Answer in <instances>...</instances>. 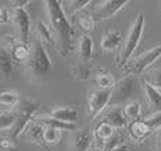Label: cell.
<instances>
[{
	"label": "cell",
	"instance_id": "6da1fadb",
	"mask_svg": "<svg viewBox=\"0 0 161 151\" xmlns=\"http://www.w3.org/2000/svg\"><path fill=\"white\" fill-rule=\"evenodd\" d=\"M44 4L50 23L48 25L57 40L58 52L62 57H68L74 50V27L65 16L59 0H45Z\"/></svg>",
	"mask_w": 161,
	"mask_h": 151
},
{
	"label": "cell",
	"instance_id": "7a4b0ae2",
	"mask_svg": "<svg viewBox=\"0 0 161 151\" xmlns=\"http://www.w3.org/2000/svg\"><path fill=\"white\" fill-rule=\"evenodd\" d=\"M24 69L25 73H27V78L36 85L44 84L45 79L48 78V75L54 69L53 61H51L44 44L37 37L33 40L31 52L27 62L24 64Z\"/></svg>",
	"mask_w": 161,
	"mask_h": 151
},
{
	"label": "cell",
	"instance_id": "3957f363",
	"mask_svg": "<svg viewBox=\"0 0 161 151\" xmlns=\"http://www.w3.org/2000/svg\"><path fill=\"white\" fill-rule=\"evenodd\" d=\"M144 24H146L144 16H143L142 13H137L133 24L129 28V33L125 40L122 51H120L119 57H117V59H116V67L125 68V65L130 61V57L133 55V52L136 51V48L139 47V44H140L143 31H144Z\"/></svg>",
	"mask_w": 161,
	"mask_h": 151
},
{
	"label": "cell",
	"instance_id": "277c9868",
	"mask_svg": "<svg viewBox=\"0 0 161 151\" xmlns=\"http://www.w3.org/2000/svg\"><path fill=\"white\" fill-rule=\"evenodd\" d=\"M92 55H93V42L89 35H82L78 38L75 48V61H74L72 73L76 79L85 81L89 76V67H91Z\"/></svg>",
	"mask_w": 161,
	"mask_h": 151
},
{
	"label": "cell",
	"instance_id": "5b68a950",
	"mask_svg": "<svg viewBox=\"0 0 161 151\" xmlns=\"http://www.w3.org/2000/svg\"><path fill=\"white\" fill-rule=\"evenodd\" d=\"M140 92V82L136 76L126 75L119 82H116L112 89L109 106H125L129 102H133Z\"/></svg>",
	"mask_w": 161,
	"mask_h": 151
},
{
	"label": "cell",
	"instance_id": "8992f818",
	"mask_svg": "<svg viewBox=\"0 0 161 151\" xmlns=\"http://www.w3.org/2000/svg\"><path fill=\"white\" fill-rule=\"evenodd\" d=\"M160 57H161V45H157V47L143 52L142 55L130 59V61L125 65L126 73H127V75H133V76L142 75V73L144 72L146 69H148Z\"/></svg>",
	"mask_w": 161,
	"mask_h": 151
},
{
	"label": "cell",
	"instance_id": "52a82bcc",
	"mask_svg": "<svg viewBox=\"0 0 161 151\" xmlns=\"http://www.w3.org/2000/svg\"><path fill=\"white\" fill-rule=\"evenodd\" d=\"M8 13H10V21L13 24L14 33H16V40L27 42L28 35H30V16H28L27 10L11 7Z\"/></svg>",
	"mask_w": 161,
	"mask_h": 151
},
{
	"label": "cell",
	"instance_id": "ba28073f",
	"mask_svg": "<svg viewBox=\"0 0 161 151\" xmlns=\"http://www.w3.org/2000/svg\"><path fill=\"white\" fill-rule=\"evenodd\" d=\"M129 4V0H105L100 2L93 10V21H103L114 17L125 6Z\"/></svg>",
	"mask_w": 161,
	"mask_h": 151
},
{
	"label": "cell",
	"instance_id": "9c48e42d",
	"mask_svg": "<svg viewBox=\"0 0 161 151\" xmlns=\"http://www.w3.org/2000/svg\"><path fill=\"white\" fill-rule=\"evenodd\" d=\"M110 95H112V90H102V89L92 90V92L89 93L88 110H89L91 119L99 116L100 113L108 107L109 102H110Z\"/></svg>",
	"mask_w": 161,
	"mask_h": 151
},
{
	"label": "cell",
	"instance_id": "30bf717a",
	"mask_svg": "<svg viewBox=\"0 0 161 151\" xmlns=\"http://www.w3.org/2000/svg\"><path fill=\"white\" fill-rule=\"evenodd\" d=\"M100 115H102L103 123H108L109 126H112L114 130L123 129V127L127 126V120L125 119L122 106H109V107H106Z\"/></svg>",
	"mask_w": 161,
	"mask_h": 151
},
{
	"label": "cell",
	"instance_id": "8fae6325",
	"mask_svg": "<svg viewBox=\"0 0 161 151\" xmlns=\"http://www.w3.org/2000/svg\"><path fill=\"white\" fill-rule=\"evenodd\" d=\"M45 116L65 124H75L76 119H78V110L71 106H57Z\"/></svg>",
	"mask_w": 161,
	"mask_h": 151
},
{
	"label": "cell",
	"instance_id": "7c38bea8",
	"mask_svg": "<svg viewBox=\"0 0 161 151\" xmlns=\"http://www.w3.org/2000/svg\"><path fill=\"white\" fill-rule=\"evenodd\" d=\"M31 52V45L28 42H21L17 41L16 38L10 41V47H8V54H10L13 62H19V64L24 65L27 62L28 57Z\"/></svg>",
	"mask_w": 161,
	"mask_h": 151
},
{
	"label": "cell",
	"instance_id": "4fadbf2b",
	"mask_svg": "<svg viewBox=\"0 0 161 151\" xmlns=\"http://www.w3.org/2000/svg\"><path fill=\"white\" fill-rule=\"evenodd\" d=\"M34 30H36L37 38H40V41H41L42 44H48L50 47L58 50L57 40H55V37H54L53 31H51L50 25L45 24V23L41 21V20H37V21L34 23Z\"/></svg>",
	"mask_w": 161,
	"mask_h": 151
},
{
	"label": "cell",
	"instance_id": "5bb4252c",
	"mask_svg": "<svg viewBox=\"0 0 161 151\" xmlns=\"http://www.w3.org/2000/svg\"><path fill=\"white\" fill-rule=\"evenodd\" d=\"M123 37L122 33L117 30L113 31H108L105 35L100 40V50L103 52H112V51H116L119 48V45L122 44Z\"/></svg>",
	"mask_w": 161,
	"mask_h": 151
},
{
	"label": "cell",
	"instance_id": "9a60e30c",
	"mask_svg": "<svg viewBox=\"0 0 161 151\" xmlns=\"http://www.w3.org/2000/svg\"><path fill=\"white\" fill-rule=\"evenodd\" d=\"M91 133L88 130H76L71 137V147L74 151H88L91 147Z\"/></svg>",
	"mask_w": 161,
	"mask_h": 151
},
{
	"label": "cell",
	"instance_id": "2e32d148",
	"mask_svg": "<svg viewBox=\"0 0 161 151\" xmlns=\"http://www.w3.org/2000/svg\"><path fill=\"white\" fill-rule=\"evenodd\" d=\"M14 71V62L11 59L8 50L0 45V81H6L11 76Z\"/></svg>",
	"mask_w": 161,
	"mask_h": 151
},
{
	"label": "cell",
	"instance_id": "e0dca14e",
	"mask_svg": "<svg viewBox=\"0 0 161 151\" xmlns=\"http://www.w3.org/2000/svg\"><path fill=\"white\" fill-rule=\"evenodd\" d=\"M148 133H150V130H148V127L146 126L143 120L131 121L130 126H129V136H130V138L133 141H136V143L143 141L148 136Z\"/></svg>",
	"mask_w": 161,
	"mask_h": 151
},
{
	"label": "cell",
	"instance_id": "ac0fdd59",
	"mask_svg": "<svg viewBox=\"0 0 161 151\" xmlns=\"http://www.w3.org/2000/svg\"><path fill=\"white\" fill-rule=\"evenodd\" d=\"M143 85V90H144V96L147 103L150 105L153 109H156V112L161 110V92L154 88H151L148 84H146L144 81L142 82Z\"/></svg>",
	"mask_w": 161,
	"mask_h": 151
},
{
	"label": "cell",
	"instance_id": "d6986e66",
	"mask_svg": "<svg viewBox=\"0 0 161 151\" xmlns=\"http://www.w3.org/2000/svg\"><path fill=\"white\" fill-rule=\"evenodd\" d=\"M91 3H92L91 0H67V2H61V4H62V10H64L65 16L72 17L78 11L83 10Z\"/></svg>",
	"mask_w": 161,
	"mask_h": 151
},
{
	"label": "cell",
	"instance_id": "ffe728a7",
	"mask_svg": "<svg viewBox=\"0 0 161 151\" xmlns=\"http://www.w3.org/2000/svg\"><path fill=\"white\" fill-rule=\"evenodd\" d=\"M123 115H125V119L127 120V123L139 120V117L142 116V105L137 100L129 102L127 105L123 106Z\"/></svg>",
	"mask_w": 161,
	"mask_h": 151
},
{
	"label": "cell",
	"instance_id": "44dd1931",
	"mask_svg": "<svg viewBox=\"0 0 161 151\" xmlns=\"http://www.w3.org/2000/svg\"><path fill=\"white\" fill-rule=\"evenodd\" d=\"M62 137V132L59 129H55V127H50V126H44L41 133V141L45 144H50V146H54L57 144Z\"/></svg>",
	"mask_w": 161,
	"mask_h": 151
},
{
	"label": "cell",
	"instance_id": "7402d4cb",
	"mask_svg": "<svg viewBox=\"0 0 161 151\" xmlns=\"http://www.w3.org/2000/svg\"><path fill=\"white\" fill-rule=\"evenodd\" d=\"M20 100V95L14 90H2L0 92V106L13 110Z\"/></svg>",
	"mask_w": 161,
	"mask_h": 151
},
{
	"label": "cell",
	"instance_id": "603a6c76",
	"mask_svg": "<svg viewBox=\"0 0 161 151\" xmlns=\"http://www.w3.org/2000/svg\"><path fill=\"white\" fill-rule=\"evenodd\" d=\"M95 84H96L97 89L112 90L116 82H114V78H113V76H112L109 72L100 71L99 73H96V78H95Z\"/></svg>",
	"mask_w": 161,
	"mask_h": 151
},
{
	"label": "cell",
	"instance_id": "cb8c5ba5",
	"mask_svg": "<svg viewBox=\"0 0 161 151\" xmlns=\"http://www.w3.org/2000/svg\"><path fill=\"white\" fill-rule=\"evenodd\" d=\"M17 120V113L13 110L0 113V132H10Z\"/></svg>",
	"mask_w": 161,
	"mask_h": 151
},
{
	"label": "cell",
	"instance_id": "d4e9b609",
	"mask_svg": "<svg viewBox=\"0 0 161 151\" xmlns=\"http://www.w3.org/2000/svg\"><path fill=\"white\" fill-rule=\"evenodd\" d=\"M95 136H96V138H99L100 141H106V143H108L109 140L113 138L114 129L112 126H109L108 123L100 121V123L96 126V129H95Z\"/></svg>",
	"mask_w": 161,
	"mask_h": 151
},
{
	"label": "cell",
	"instance_id": "484cf974",
	"mask_svg": "<svg viewBox=\"0 0 161 151\" xmlns=\"http://www.w3.org/2000/svg\"><path fill=\"white\" fill-rule=\"evenodd\" d=\"M93 25H95V21L92 19V16H89V14H79L78 19H76V27L85 35H88V33H91Z\"/></svg>",
	"mask_w": 161,
	"mask_h": 151
},
{
	"label": "cell",
	"instance_id": "4316f807",
	"mask_svg": "<svg viewBox=\"0 0 161 151\" xmlns=\"http://www.w3.org/2000/svg\"><path fill=\"white\" fill-rule=\"evenodd\" d=\"M143 81H144L146 84L150 85L151 88H154V89H157L161 92V68H157V69L148 72L147 75L144 76Z\"/></svg>",
	"mask_w": 161,
	"mask_h": 151
},
{
	"label": "cell",
	"instance_id": "83f0119b",
	"mask_svg": "<svg viewBox=\"0 0 161 151\" xmlns=\"http://www.w3.org/2000/svg\"><path fill=\"white\" fill-rule=\"evenodd\" d=\"M143 121H144V124L148 127L150 133L151 132H158V130L161 129V110L154 112L153 115L147 116Z\"/></svg>",
	"mask_w": 161,
	"mask_h": 151
},
{
	"label": "cell",
	"instance_id": "f1b7e54d",
	"mask_svg": "<svg viewBox=\"0 0 161 151\" xmlns=\"http://www.w3.org/2000/svg\"><path fill=\"white\" fill-rule=\"evenodd\" d=\"M119 140H120L119 136H113V138L106 143V151H129V147L126 144L117 143Z\"/></svg>",
	"mask_w": 161,
	"mask_h": 151
},
{
	"label": "cell",
	"instance_id": "f546056e",
	"mask_svg": "<svg viewBox=\"0 0 161 151\" xmlns=\"http://www.w3.org/2000/svg\"><path fill=\"white\" fill-rule=\"evenodd\" d=\"M10 21V13L6 7H2L0 6V24H4V23Z\"/></svg>",
	"mask_w": 161,
	"mask_h": 151
},
{
	"label": "cell",
	"instance_id": "4dcf8cb0",
	"mask_svg": "<svg viewBox=\"0 0 161 151\" xmlns=\"http://www.w3.org/2000/svg\"><path fill=\"white\" fill-rule=\"evenodd\" d=\"M156 148L157 151H161V129L157 132V137H156Z\"/></svg>",
	"mask_w": 161,
	"mask_h": 151
},
{
	"label": "cell",
	"instance_id": "1f68e13d",
	"mask_svg": "<svg viewBox=\"0 0 161 151\" xmlns=\"http://www.w3.org/2000/svg\"><path fill=\"white\" fill-rule=\"evenodd\" d=\"M88 151H102L100 148H96V147H93V148H91V150H88Z\"/></svg>",
	"mask_w": 161,
	"mask_h": 151
}]
</instances>
